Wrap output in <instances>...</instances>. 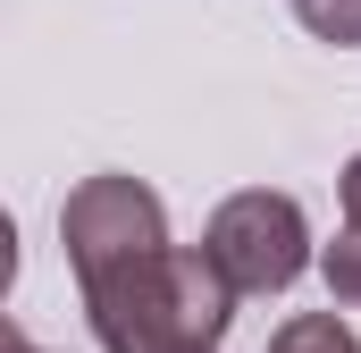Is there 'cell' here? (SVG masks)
<instances>
[{"instance_id":"6da1fadb","label":"cell","mask_w":361,"mask_h":353,"mask_svg":"<svg viewBox=\"0 0 361 353\" xmlns=\"http://www.w3.org/2000/svg\"><path fill=\"white\" fill-rule=\"evenodd\" d=\"M76 294H85L101 353H193V345H219L235 320V286L202 244H160Z\"/></svg>"},{"instance_id":"7a4b0ae2","label":"cell","mask_w":361,"mask_h":353,"mask_svg":"<svg viewBox=\"0 0 361 353\" xmlns=\"http://www.w3.org/2000/svg\"><path fill=\"white\" fill-rule=\"evenodd\" d=\"M202 253L227 269L235 294H286V286L311 269V219H302L294 193L252 185V193H227V202L210 210Z\"/></svg>"},{"instance_id":"3957f363","label":"cell","mask_w":361,"mask_h":353,"mask_svg":"<svg viewBox=\"0 0 361 353\" xmlns=\"http://www.w3.org/2000/svg\"><path fill=\"white\" fill-rule=\"evenodd\" d=\"M59 244H68V269L76 286L109 277V269L143 261L169 244V210L143 176H85L68 202H59Z\"/></svg>"},{"instance_id":"277c9868","label":"cell","mask_w":361,"mask_h":353,"mask_svg":"<svg viewBox=\"0 0 361 353\" xmlns=\"http://www.w3.org/2000/svg\"><path fill=\"white\" fill-rule=\"evenodd\" d=\"M269 353H361V337L336 320V311H294L269 337Z\"/></svg>"},{"instance_id":"5b68a950","label":"cell","mask_w":361,"mask_h":353,"mask_svg":"<svg viewBox=\"0 0 361 353\" xmlns=\"http://www.w3.org/2000/svg\"><path fill=\"white\" fill-rule=\"evenodd\" d=\"M319 277H328V294L345 311H361V227H336V244L319 253Z\"/></svg>"},{"instance_id":"8992f818","label":"cell","mask_w":361,"mask_h":353,"mask_svg":"<svg viewBox=\"0 0 361 353\" xmlns=\"http://www.w3.org/2000/svg\"><path fill=\"white\" fill-rule=\"evenodd\" d=\"M294 17H302L319 42H336V51H361V0H294Z\"/></svg>"},{"instance_id":"52a82bcc","label":"cell","mask_w":361,"mask_h":353,"mask_svg":"<svg viewBox=\"0 0 361 353\" xmlns=\"http://www.w3.org/2000/svg\"><path fill=\"white\" fill-rule=\"evenodd\" d=\"M336 202H345V227H361V152L345 160V176H336Z\"/></svg>"},{"instance_id":"ba28073f","label":"cell","mask_w":361,"mask_h":353,"mask_svg":"<svg viewBox=\"0 0 361 353\" xmlns=\"http://www.w3.org/2000/svg\"><path fill=\"white\" fill-rule=\"evenodd\" d=\"M8 353H42V345H34V337H25V328H8Z\"/></svg>"},{"instance_id":"9c48e42d","label":"cell","mask_w":361,"mask_h":353,"mask_svg":"<svg viewBox=\"0 0 361 353\" xmlns=\"http://www.w3.org/2000/svg\"><path fill=\"white\" fill-rule=\"evenodd\" d=\"M193 353H219V345H193Z\"/></svg>"}]
</instances>
